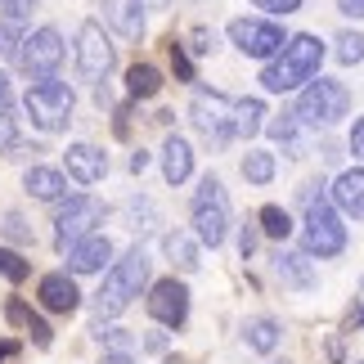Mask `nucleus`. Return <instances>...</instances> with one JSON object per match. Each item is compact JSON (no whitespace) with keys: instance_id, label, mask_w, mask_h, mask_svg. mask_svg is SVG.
<instances>
[{"instance_id":"nucleus-1","label":"nucleus","mask_w":364,"mask_h":364,"mask_svg":"<svg viewBox=\"0 0 364 364\" xmlns=\"http://www.w3.org/2000/svg\"><path fill=\"white\" fill-rule=\"evenodd\" d=\"M297 207H301V252L306 257H319V261H328V257H342L346 252V225H342V216H338V207H333L328 198V185L324 180H311L301 193H297Z\"/></svg>"},{"instance_id":"nucleus-2","label":"nucleus","mask_w":364,"mask_h":364,"mask_svg":"<svg viewBox=\"0 0 364 364\" xmlns=\"http://www.w3.org/2000/svg\"><path fill=\"white\" fill-rule=\"evenodd\" d=\"M319 63H324V41L311 36V32H297L284 41V50L265 63L261 73V86L270 95H288V90H301L306 81L319 77Z\"/></svg>"},{"instance_id":"nucleus-3","label":"nucleus","mask_w":364,"mask_h":364,"mask_svg":"<svg viewBox=\"0 0 364 364\" xmlns=\"http://www.w3.org/2000/svg\"><path fill=\"white\" fill-rule=\"evenodd\" d=\"M144 284H149V257H144V247H131L126 257H117L113 265L104 270V284H100V292L90 297V311H95V319H117L126 306H131L139 292H144Z\"/></svg>"},{"instance_id":"nucleus-4","label":"nucleus","mask_w":364,"mask_h":364,"mask_svg":"<svg viewBox=\"0 0 364 364\" xmlns=\"http://www.w3.org/2000/svg\"><path fill=\"white\" fill-rule=\"evenodd\" d=\"M73 108H77L73 86H68V81H54V77L32 81V86H27V95H23V113L32 117V126H36V131H46V135L68 131Z\"/></svg>"},{"instance_id":"nucleus-5","label":"nucleus","mask_w":364,"mask_h":364,"mask_svg":"<svg viewBox=\"0 0 364 364\" xmlns=\"http://www.w3.org/2000/svg\"><path fill=\"white\" fill-rule=\"evenodd\" d=\"M193 239L203 247H220L230 239V193L216 176H203L198 180V193H193Z\"/></svg>"},{"instance_id":"nucleus-6","label":"nucleus","mask_w":364,"mask_h":364,"mask_svg":"<svg viewBox=\"0 0 364 364\" xmlns=\"http://www.w3.org/2000/svg\"><path fill=\"white\" fill-rule=\"evenodd\" d=\"M346 108H351V95H346L342 81H333V77H319V81H306V90H301V100L297 108H292V117H297V126H338L346 117Z\"/></svg>"},{"instance_id":"nucleus-7","label":"nucleus","mask_w":364,"mask_h":364,"mask_svg":"<svg viewBox=\"0 0 364 364\" xmlns=\"http://www.w3.org/2000/svg\"><path fill=\"white\" fill-rule=\"evenodd\" d=\"M189 122L212 149H225L234 139V100L220 90H193L189 100Z\"/></svg>"},{"instance_id":"nucleus-8","label":"nucleus","mask_w":364,"mask_h":364,"mask_svg":"<svg viewBox=\"0 0 364 364\" xmlns=\"http://www.w3.org/2000/svg\"><path fill=\"white\" fill-rule=\"evenodd\" d=\"M108 207L100 198H90V193H77V198H68L59 207V216H54V247L68 252L77 239H86V234H100L95 225H104Z\"/></svg>"},{"instance_id":"nucleus-9","label":"nucleus","mask_w":364,"mask_h":364,"mask_svg":"<svg viewBox=\"0 0 364 364\" xmlns=\"http://www.w3.org/2000/svg\"><path fill=\"white\" fill-rule=\"evenodd\" d=\"M63 59H68V46H63V32L59 27H36L32 36H23V46H18V68L27 77H36V81H46V77H54L63 68Z\"/></svg>"},{"instance_id":"nucleus-10","label":"nucleus","mask_w":364,"mask_h":364,"mask_svg":"<svg viewBox=\"0 0 364 364\" xmlns=\"http://www.w3.org/2000/svg\"><path fill=\"white\" fill-rule=\"evenodd\" d=\"M113 63H117V50H113V41L104 36V23L86 18L77 27V73H81V81L100 86V81H108Z\"/></svg>"},{"instance_id":"nucleus-11","label":"nucleus","mask_w":364,"mask_h":364,"mask_svg":"<svg viewBox=\"0 0 364 364\" xmlns=\"http://www.w3.org/2000/svg\"><path fill=\"white\" fill-rule=\"evenodd\" d=\"M225 36L239 46L247 59H265L270 63L279 50H284V27H279L274 18H234L230 27H225Z\"/></svg>"},{"instance_id":"nucleus-12","label":"nucleus","mask_w":364,"mask_h":364,"mask_svg":"<svg viewBox=\"0 0 364 364\" xmlns=\"http://www.w3.org/2000/svg\"><path fill=\"white\" fill-rule=\"evenodd\" d=\"M144 306H149V315L158 319L162 328H180L189 319V288L180 284V279H158V284L149 288Z\"/></svg>"},{"instance_id":"nucleus-13","label":"nucleus","mask_w":364,"mask_h":364,"mask_svg":"<svg viewBox=\"0 0 364 364\" xmlns=\"http://www.w3.org/2000/svg\"><path fill=\"white\" fill-rule=\"evenodd\" d=\"M36 297H41V306H46L50 315H73L81 306V288H77V279L68 270H50V274H41Z\"/></svg>"},{"instance_id":"nucleus-14","label":"nucleus","mask_w":364,"mask_h":364,"mask_svg":"<svg viewBox=\"0 0 364 364\" xmlns=\"http://www.w3.org/2000/svg\"><path fill=\"white\" fill-rule=\"evenodd\" d=\"M63 176H73L77 185H100V180L108 176V153L100 144H68Z\"/></svg>"},{"instance_id":"nucleus-15","label":"nucleus","mask_w":364,"mask_h":364,"mask_svg":"<svg viewBox=\"0 0 364 364\" xmlns=\"http://www.w3.org/2000/svg\"><path fill=\"white\" fill-rule=\"evenodd\" d=\"M108 265H113V243L104 234H86V239H77L68 247V270L73 274H100Z\"/></svg>"},{"instance_id":"nucleus-16","label":"nucleus","mask_w":364,"mask_h":364,"mask_svg":"<svg viewBox=\"0 0 364 364\" xmlns=\"http://www.w3.org/2000/svg\"><path fill=\"white\" fill-rule=\"evenodd\" d=\"M274 274L284 279V288H297V292H311L315 284H319V274H315V261L306 257V252H284L279 247L274 252Z\"/></svg>"},{"instance_id":"nucleus-17","label":"nucleus","mask_w":364,"mask_h":364,"mask_svg":"<svg viewBox=\"0 0 364 364\" xmlns=\"http://www.w3.org/2000/svg\"><path fill=\"white\" fill-rule=\"evenodd\" d=\"M104 23L122 41H139L144 36V0H104Z\"/></svg>"},{"instance_id":"nucleus-18","label":"nucleus","mask_w":364,"mask_h":364,"mask_svg":"<svg viewBox=\"0 0 364 364\" xmlns=\"http://www.w3.org/2000/svg\"><path fill=\"white\" fill-rule=\"evenodd\" d=\"M23 189L32 193L36 203H63L68 198V176L59 171V166H27L23 171Z\"/></svg>"},{"instance_id":"nucleus-19","label":"nucleus","mask_w":364,"mask_h":364,"mask_svg":"<svg viewBox=\"0 0 364 364\" xmlns=\"http://www.w3.org/2000/svg\"><path fill=\"white\" fill-rule=\"evenodd\" d=\"M328 198L338 212L364 220V166H351V171H342L338 180L328 185Z\"/></svg>"},{"instance_id":"nucleus-20","label":"nucleus","mask_w":364,"mask_h":364,"mask_svg":"<svg viewBox=\"0 0 364 364\" xmlns=\"http://www.w3.org/2000/svg\"><path fill=\"white\" fill-rule=\"evenodd\" d=\"M162 176H166V185H185V180L193 176V149H189V139L166 135V144H162Z\"/></svg>"},{"instance_id":"nucleus-21","label":"nucleus","mask_w":364,"mask_h":364,"mask_svg":"<svg viewBox=\"0 0 364 364\" xmlns=\"http://www.w3.org/2000/svg\"><path fill=\"white\" fill-rule=\"evenodd\" d=\"M279 342H284V328H279V319H270V315H252L247 324H243V346H247V351L270 355Z\"/></svg>"},{"instance_id":"nucleus-22","label":"nucleus","mask_w":364,"mask_h":364,"mask_svg":"<svg viewBox=\"0 0 364 364\" xmlns=\"http://www.w3.org/2000/svg\"><path fill=\"white\" fill-rule=\"evenodd\" d=\"M257 230L265 234V239H274V243H288L292 239V212L288 207H279V203H265L261 212H257Z\"/></svg>"},{"instance_id":"nucleus-23","label":"nucleus","mask_w":364,"mask_h":364,"mask_svg":"<svg viewBox=\"0 0 364 364\" xmlns=\"http://www.w3.org/2000/svg\"><path fill=\"white\" fill-rule=\"evenodd\" d=\"M265 131V104L252 95V100H234V135L239 139H252Z\"/></svg>"},{"instance_id":"nucleus-24","label":"nucleus","mask_w":364,"mask_h":364,"mask_svg":"<svg viewBox=\"0 0 364 364\" xmlns=\"http://www.w3.org/2000/svg\"><path fill=\"white\" fill-rule=\"evenodd\" d=\"M122 220H126V230L131 234H153V225H158V203L153 198H126L122 203Z\"/></svg>"},{"instance_id":"nucleus-25","label":"nucleus","mask_w":364,"mask_h":364,"mask_svg":"<svg viewBox=\"0 0 364 364\" xmlns=\"http://www.w3.org/2000/svg\"><path fill=\"white\" fill-rule=\"evenodd\" d=\"M162 252L180 265V270H198V265H203V261H198V239H193V234H185V230H171V234H166V239H162Z\"/></svg>"},{"instance_id":"nucleus-26","label":"nucleus","mask_w":364,"mask_h":364,"mask_svg":"<svg viewBox=\"0 0 364 364\" xmlns=\"http://www.w3.org/2000/svg\"><path fill=\"white\" fill-rule=\"evenodd\" d=\"M158 90H162V73H158L153 63L126 68V95H131V100H153Z\"/></svg>"},{"instance_id":"nucleus-27","label":"nucleus","mask_w":364,"mask_h":364,"mask_svg":"<svg viewBox=\"0 0 364 364\" xmlns=\"http://www.w3.org/2000/svg\"><path fill=\"white\" fill-rule=\"evenodd\" d=\"M243 180H247V185H270V180H274V153L270 149H247Z\"/></svg>"},{"instance_id":"nucleus-28","label":"nucleus","mask_w":364,"mask_h":364,"mask_svg":"<svg viewBox=\"0 0 364 364\" xmlns=\"http://www.w3.org/2000/svg\"><path fill=\"white\" fill-rule=\"evenodd\" d=\"M95 342H100L104 351H117V355H131V351H135V333H131V328L100 324V319H95Z\"/></svg>"},{"instance_id":"nucleus-29","label":"nucleus","mask_w":364,"mask_h":364,"mask_svg":"<svg viewBox=\"0 0 364 364\" xmlns=\"http://www.w3.org/2000/svg\"><path fill=\"white\" fill-rule=\"evenodd\" d=\"M0 153L5 158H23L27 153V144L18 139V122L9 117V108H0Z\"/></svg>"},{"instance_id":"nucleus-30","label":"nucleus","mask_w":364,"mask_h":364,"mask_svg":"<svg viewBox=\"0 0 364 364\" xmlns=\"http://www.w3.org/2000/svg\"><path fill=\"white\" fill-rule=\"evenodd\" d=\"M333 46H338V50H333V54H338V63H346V68H355L364 59V36L360 32H342Z\"/></svg>"},{"instance_id":"nucleus-31","label":"nucleus","mask_w":364,"mask_h":364,"mask_svg":"<svg viewBox=\"0 0 364 364\" xmlns=\"http://www.w3.org/2000/svg\"><path fill=\"white\" fill-rule=\"evenodd\" d=\"M0 274L9 279V284H23L27 274H32V261H23L18 252H9V247H0Z\"/></svg>"},{"instance_id":"nucleus-32","label":"nucleus","mask_w":364,"mask_h":364,"mask_svg":"<svg viewBox=\"0 0 364 364\" xmlns=\"http://www.w3.org/2000/svg\"><path fill=\"white\" fill-rule=\"evenodd\" d=\"M265 131H270L279 144H288V149H292V158H297V117H292V113L274 117V122H265Z\"/></svg>"},{"instance_id":"nucleus-33","label":"nucleus","mask_w":364,"mask_h":364,"mask_svg":"<svg viewBox=\"0 0 364 364\" xmlns=\"http://www.w3.org/2000/svg\"><path fill=\"white\" fill-rule=\"evenodd\" d=\"M23 23H0V59H18V46H23Z\"/></svg>"},{"instance_id":"nucleus-34","label":"nucleus","mask_w":364,"mask_h":364,"mask_svg":"<svg viewBox=\"0 0 364 364\" xmlns=\"http://www.w3.org/2000/svg\"><path fill=\"white\" fill-rule=\"evenodd\" d=\"M0 234H5L9 243H18V247H27L32 243V225L18 216V212H5V225H0Z\"/></svg>"},{"instance_id":"nucleus-35","label":"nucleus","mask_w":364,"mask_h":364,"mask_svg":"<svg viewBox=\"0 0 364 364\" xmlns=\"http://www.w3.org/2000/svg\"><path fill=\"white\" fill-rule=\"evenodd\" d=\"M171 68H176V81H193V59H189V50H185V41H171Z\"/></svg>"},{"instance_id":"nucleus-36","label":"nucleus","mask_w":364,"mask_h":364,"mask_svg":"<svg viewBox=\"0 0 364 364\" xmlns=\"http://www.w3.org/2000/svg\"><path fill=\"white\" fill-rule=\"evenodd\" d=\"M185 50H193L198 59H207V54H216V32H212V27H193V32H189V46H185Z\"/></svg>"},{"instance_id":"nucleus-37","label":"nucleus","mask_w":364,"mask_h":364,"mask_svg":"<svg viewBox=\"0 0 364 364\" xmlns=\"http://www.w3.org/2000/svg\"><path fill=\"white\" fill-rule=\"evenodd\" d=\"M32 9H36V0H0V14H5V23L32 18Z\"/></svg>"},{"instance_id":"nucleus-38","label":"nucleus","mask_w":364,"mask_h":364,"mask_svg":"<svg viewBox=\"0 0 364 364\" xmlns=\"http://www.w3.org/2000/svg\"><path fill=\"white\" fill-rule=\"evenodd\" d=\"M23 328H27V333H32V342L41 346V351H46V346L54 342V333H50V324H46V319H41L36 311H32V315H27V324H23Z\"/></svg>"},{"instance_id":"nucleus-39","label":"nucleus","mask_w":364,"mask_h":364,"mask_svg":"<svg viewBox=\"0 0 364 364\" xmlns=\"http://www.w3.org/2000/svg\"><path fill=\"white\" fill-rule=\"evenodd\" d=\"M257 243H261V230H257V225H243V230H239V252H243V261H252Z\"/></svg>"},{"instance_id":"nucleus-40","label":"nucleus","mask_w":364,"mask_h":364,"mask_svg":"<svg viewBox=\"0 0 364 364\" xmlns=\"http://www.w3.org/2000/svg\"><path fill=\"white\" fill-rule=\"evenodd\" d=\"M257 9H265V14H297L301 9V0H252Z\"/></svg>"},{"instance_id":"nucleus-41","label":"nucleus","mask_w":364,"mask_h":364,"mask_svg":"<svg viewBox=\"0 0 364 364\" xmlns=\"http://www.w3.org/2000/svg\"><path fill=\"white\" fill-rule=\"evenodd\" d=\"M27 315H32V306H27V301H18V297L5 301V319H9V324H27Z\"/></svg>"},{"instance_id":"nucleus-42","label":"nucleus","mask_w":364,"mask_h":364,"mask_svg":"<svg viewBox=\"0 0 364 364\" xmlns=\"http://www.w3.org/2000/svg\"><path fill=\"white\" fill-rule=\"evenodd\" d=\"M351 153L364 162V117H355V126H351Z\"/></svg>"},{"instance_id":"nucleus-43","label":"nucleus","mask_w":364,"mask_h":364,"mask_svg":"<svg viewBox=\"0 0 364 364\" xmlns=\"http://www.w3.org/2000/svg\"><path fill=\"white\" fill-rule=\"evenodd\" d=\"M338 9L346 18H364V0H338Z\"/></svg>"},{"instance_id":"nucleus-44","label":"nucleus","mask_w":364,"mask_h":364,"mask_svg":"<svg viewBox=\"0 0 364 364\" xmlns=\"http://www.w3.org/2000/svg\"><path fill=\"white\" fill-rule=\"evenodd\" d=\"M131 171H135V176H139V171H149V153H144V149H135V153H131Z\"/></svg>"},{"instance_id":"nucleus-45","label":"nucleus","mask_w":364,"mask_h":364,"mask_svg":"<svg viewBox=\"0 0 364 364\" xmlns=\"http://www.w3.org/2000/svg\"><path fill=\"white\" fill-rule=\"evenodd\" d=\"M9 100H14V90H9V77L0 73V108H9Z\"/></svg>"},{"instance_id":"nucleus-46","label":"nucleus","mask_w":364,"mask_h":364,"mask_svg":"<svg viewBox=\"0 0 364 364\" xmlns=\"http://www.w3.org/2000/svg\"><path fill=\"white\" fill-rule=\"evenodd\" d=\"M144 346H149V351H166V338H162V333H149Z\"/></svg>"},{"instance_id":"nucleus-47","label":"nucleus","mask_w":364,"mask_h":364,"mask_svg":"<svg viewBox=\"0 0 364 364\" xmlns=\"http://www.w3.org/2000/svg\"><path fill=\"white\" fill-rule=\"evenodd\" d=\"M104 364H135V355H117V351H104Z\"/></svg>"},{"instance_id":"nucleus-48","label":"nucleus","mask_w":364,"mask_h":364,"mask_svg":"<svg viewBox=\"0 0 364 364\" xmlns=\"http://www.w3.org/2000/svg\"><path fill=\"white\" fill-rule=\"evenodd\" d=\"M328 360H333V364H342V338H333V342H328Z\"/></svg>"},{"instance_id":"nucleus-49","label":"nucleus","mask_w":364,"mask_h":364,"mask_svg":"<svg viewBox=\"0 0 364 364\" xmlns=\"http://www.w3.org/2000/svg\"><path fill=\"white\" fill-rule=\"evenodd\" d=\"M14 351H18V346H14V342H0V364H5V360H9Z\"/></svg>"},{"instance_id":"nucleus-50","label":"nucleus","mask_w":364,"mask_h":364,"mask_svg":"<svg viewBox=\"0 0 364 364\" xmlns=\"http://www.w3.org/2000/svg\"><path fill=\"white\" fill-rule=\"evenodd\" d=\"M171 0H144V9H166Z\"/></svg>"},{"instance_id":"nucleus-51","label":"nucleus","mask_w":364,"mask_h":364,"mask_svg":"<svg viewBox=\"0 0 364 364\" xmlns=\"http://www.w3.org/2000/svg\"><path fill=\"white\" fill-rule=\"evenodd\" d=\"M274 364H288V360H274Z\"/></svg>"},{"instance_id":"nucleus-52","label":"nucleus","mask_w":364,"mask_h":364,"mask_svg":"<svg viewBox=\"0 0 364 364\" xmlns=\"http://www.w3.org/2000/svg\"><path fill=\"white\" fill-rule=\"evenodd\" d=\"M360 364H364V360H360Z\"/></svg>"}]
</instances>
